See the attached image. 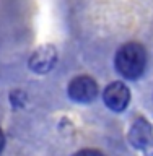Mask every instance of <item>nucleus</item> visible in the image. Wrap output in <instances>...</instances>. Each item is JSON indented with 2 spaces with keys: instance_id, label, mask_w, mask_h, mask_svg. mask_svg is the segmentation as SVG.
Instances as JSON below:
<instances>
[{
  "instance_id": "1",
  "label": "nucleus",
  "mask_w": 153,
  "mask_h": 156,
  "mask_svg": "<svg viewBox=\"0 0 153 156\" xmlns=\"http://www.w3.org/2000/svg\"><path fill=\"white\" fill-rule=\"evenodd\" d=\"M116 70L127 80H137L144 75L147 65V54L140 44L130 42L122 46L114 58Z\"/></svg>"
},
{
  "instance_id": "2",
  "label": "nucleus",
  "mask_w": 153,
  "mask_h": 156,
  "mask_svg": "<svg viewBox=\"0 0 153 156\" xmlns=\"http://www.w3.org/2000/svg\"><path fill=\"white\" fill-rule=\"evenodd\" d=\"M127 140L145 156H153V127L145 117H139L134 120L127 133Z\"/></svg>"
},
{
  "instance_id": "3",
  "label": "nucleus",
  "mask_w": 153,
  "mask_h": 156,
  "mask_svg": "<svg viewBox=\"0 0 153 156\" xmlns=\"http://www.w3.org/2000/svg\"><path fill=\"white\" fill-rule=\"evenodd\" d=\"M67 93L72 101L88 104V102L95 101V98L98 96V85L91 76L80 75V76H75L68 83Z\"/></svg>"
},
{
  "instance_id": "4",
  "label": "nucleus",
  "mask_w": 153,
  "mask_h": 156,
  "mask_svg": "<svg viewBox=\"0 0 153 156\" xmlns=\"http://www.w3.org/2000/svg\"><path fill=\"white\" fill-rule=\"evenodd\" d=\"M103 101H104L107 109H111L114 112H122L127 109V106L130 102V91L124 83L114 81L104 88Z\"/></svg>"
},
{
  "instance_id": "5",
  "label": "nucleus",
  "mask_w": 153,
  "mask_h": 156,
  "mask_svg": "<svg viewBox=\"0 0 153 156\" xmlns=\"http://www.w3.org/2000/svg\"><path fill=\"white\" fill-rule=\"evenodd\" d=\"M57 62V51L54 46H41L31 54L28 60V67L29 70L34 73H47L56 67Z\"/></svg>"
},
{
  "instance_id": "6",
  "label": "nucleus",
  "mask_w": 153,
  "mask_h": 156,
  "mask_svg": "<svg viewBox=\"0 0 153 156\" xmlns=\"http://www.w3.org/2000/svg\"><path fill=\"white\" fill-rule=\"evenodd\" d=\"M73 156H104V154H103L101 151H98V150H80Z\"/></svg>"
},
{
  "instance_id": "7",
  "label": "nucleus",
  "mask_w": 153,
  "mask_h": 156,
  "mask_svg": "<svg viewBox=\"0 0 153 156\" xmlns=\"http://www.w3.org/2000/svg\"><path fill=\"white\" fill-rule=\"evenodd\" d=\"M3 148H5V135H3V132L0 130V153L3 151Z\"/></svg>"
}]
</instances>
